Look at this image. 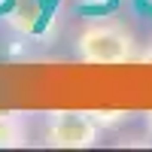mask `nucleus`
<instances>
[{
    "instance_id": "nucleus-2",
    "label": "nucleus",
    "mask_w": 152,
    "mask_h": 152,
    "mask_svg": "<svg viewBox=\"0 0 152 152\" xmlns=\"http://www.w3.org/2000/svg\"><path fill=\"white\" fill-rule=\"evenodd\" d=\"M100 131L88 110H52L43 122V143L52 149H91Z\"/></svg>"
},
{
    "instance_id": "nucleus-3",
    "label": "nucleus",
    "mask_w": 152,
    "mask_h": 152,
    "mask_svg": "<svg viewBox=\"0 0 152 152\" xmlns=\"http://www.w3.org/2000/svg\"><path fill=\"white\" fill-rule=\"evenodd\" d=\"M28 116L18 110H0V149L28 146Z\"/></svg>"
},
{
    "instance_id": "nucleus-4",
    "label": "nucleus",
    "mask_w": 152,
    "mask_h": 152,
    "mask_svg": "<svg viewBox=\"0 0 152 152\" xmlns=\"http://www.w3.org/2000/svg\"><path fill=\"white\" fill-rule=\"evenodd\" d=\"M88 113H91V119L100 125V128H116V125L131 119L128 110H88Z\"/></svg>"
},
{
    "instance_id": "nucleus-5",
    "label": "nucleus",
    "mask_w": 152,
    "mask_h": 152,
    "mask_svg": "<svg viewBox=\"0 0 152 152\" xmlns=\"http://www.w3.org/2000/svg\"><path fill=\"white\" fill-rule=\"evenodd\" d=\"M146 131H149V134H152V110H149V113H146Z\"/></svg>"
},
{
    "instance_id": "nucleus-1",
    "label": "nucleus",
    "mask_w": 152,
    "mask_h": 152,
    "mask_svg": "<svg viewBox=\"0 0 152 152\" xmlns=\"http://www.w3.org/2000/svg\"><path fill=\"white\" fill-rule=\"evenodd\" d=\"M134 34L116 21H94L79 31L76 37V58L82 64L94 67H110V64H125L134 58Z\"/></svg>"
}]
</instances>
